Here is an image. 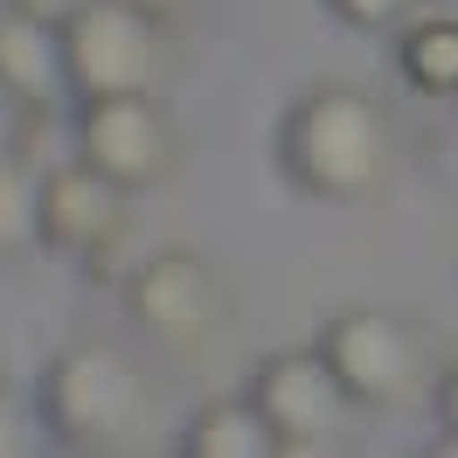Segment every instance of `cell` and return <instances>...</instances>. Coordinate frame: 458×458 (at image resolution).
Masks as SVG:
<instances>
[{"label": "cell", "instance_id": "1", "mask_svg": "<svg viewBox=\"0 0 458 458\" xmlns=\"http://www.w3.org/2000/svg\"><path fill=\"white\" fill-rule=\"evenodd\" d=\"M278 167L319 201H369L396 167L389 112L354 84H313L278 125Z\"/></svg>", "mask_w": 458, "mask_h": 458}, {"label": "cell", "instance_id": "2", "mask_svg": "<svg viewBox=\"0 0 458 458\" xmlns=\"http://www.w3.org/2000/svg\"><path fill=\"white\" fill-rule=\"evenodd\" d=\"M146 375L118 354V347H70L63 361H49L35 410L56 445L70 452H112L146 424Z\"/></svg>", "mask_w": 458, "mask_h": 458}, {"label": "cell", "instance_id": "3", "mask_svg": "<svg viewBox=\"0 0 458 458\" xmlns=\"http://www.w3.org/2000/svg\"><path fill=\"white\" fill-rule=\"evenodd\" d=\"M63 56L77 98H118V90H153L160 77V14L132 0H84L63 21Z\"/></svg>", "mask_w": 458, "mask_h": 458}, {"label": "cell", "instance_id": "4", "mask_svg": "<svg viewBox=\"0 0 458 458\" xmlns=\"http://www.w3.org/2000/svg\"><path fill=\"white\" fill-rule=\"evenodd\" d=\"M77 153L105 167L125 188H146L174 167V125L153 105V90H118V98H77Z\"/></svg>", "mask_w": 458, "mask_h": 458}, {"label": "cell", "instance_id": "5", "mask_svg": "<svg viewBox=\"0 0 458 458\" xmlns=\"http://www.w3.org/2000/svg\"><path fill=\"white\" fill-rule=\"evenodd\" d=\"M250 403H258L271 430H278V445L285 452H327L347 424V389L341 375L327 369V354H271L258 375H250Z\"/></svg>", "mask_w": 458, "mask_h": 458}, {"label": "cell", "instance_id": "6", "mask_svg": "<svg viewBox=\"0 0 458 458\" xmlns=\"http://www.w3.org/2000/svg\"><path fill=\"white\" fill-rule=\"evenodd\" d=\"M132 223V188L112 181L105 167H90L84 153L42 174V243L63 258H105Z\"/></svg>", "mask_w": 458, "mask_h": 458}, {"label": "cell", "instance_id": "7", "mask_svg": "<svg viewBox=\"0 0 458 458\" xmlns=\"http://www.w3.org/2000/svg\"><path fill=\"white\" fill-rule=\"evenodd\" d=\"M319 354L354 403H396L417 382V334L396 313H375V306L341 313L319 334Z\"/></svg>", "mask_w": 458, "mask_h": 458}, {"label": "cell", "instance_id": "8", "mask_svg": "<svg viewBox=\"0 0 458 458\" xmlns=\"http://www.w3.org/2000/svg\"><path fill=\"white\" fill-rule=\"evenodd\" d=\"M125 306L146 334H167V341H195L223 319V278L195 258V250H160L132 271Z\"/></svg>", "mask_w": 458, "mask_h": 458}, {"label": "cell", "instance_id": "9", "mask_svg": "<svg viewBox=\"0 0 458 458\" xmlns=\"http://www.w3.org/2000/svg\"><path fill=\"white\" fill-rule=\"evenodd\" d=\"M0 84L21 90L35 112L70 84V56H63V29L35 21V14H14L0 7Z\"/></svg>", "mask_w": 458, "mask_h": 458}, {"label": "cell", "instance_id": "10", "mask_svg": "<svg viewBox=\"0 0 458 458\" xmlns=\"http://www.w3.org/2000/svg\"><path fill=\"white\" fill-rule=\"evenodd\" d=\"M181 452L188 458H278L285 445H278L271 417L250 396H229V403H208L195 424H188Z\"/></svg>", "mask_w": 458, "mask_h": 458}, {"label": "cell", "instance_id": "11", "mask_svg": "<svg viewBox=\"0 0 458 458\" xmlns=\"http://www.w3.org/2000/svg\"><path fill=\"white\" fill-rule=\"evenodd\" d=\"M403 77L424 90V98H458V21L452 14H430V21H410L396 42Z\"/></svg>", "mask_w": 458, "mask_h": 458}, {"label": "cell", "instance_id": "12", "mask_svg": "<svg viewBox=\"0 0 458 458\" xmlns=\"http://www.w3.org/2000/svg\"><path fill=\"white\" fill-rule=\"evenodd\" d=\"M42 243V174H29L21 153L0 160V264Z\"/></svg>", "mask_w": 458, "mask_h": 458}, {"label": "cell", "instance_id": "13", "mask_svg": "<svg viewBox=\"0 0 458 458\" xmlns=\"http://www.w3.org/2000/svg\"><path fill=\"white\" fill-rule=\"evenodd\" d=\"M29 118H35V105L21 98V90H7V84H0V160L29 146Z\"/></svg>", "mask_w": 458, "mask_h": 458}, {"label": "cell", "instance_id": "14", "mask_svg": "<svg viewBox=\"0 0 458 458\" xmlns=\"http://www.w3.org/2000/svg\"><path fill=\"white\" fill-rule=\"evenodd\" d=\"M327 7L341 14L347 29H389V21L403 14V0H327Z\"/></svg>", "mask_w": 458, "mask_h": 458}, {"label": "cell", "instance_id": "15", "mask_svg": "<svg viewBox=\"0 0 458 458\" xmlns=\"http://www.w3.org/2000/svg\"><path fill=\"white\" fill-rule=\"evenodd\" d=\"M7 7H14V14H35V21H49V29H63L84 0H7Z\"/></svg>", "mask_w": 458, "mask_h": 458}, {"label": "cell", "instance_id": "16", "mask_svg": "<svg viewBox=\"0 0 458 458\" xmlns=\"http://www.w3.org/2000/svg\"><path fill=\"white\" fill-rule=\"evenodd\" d=\"M437 417H445V430H458V369L437 382Z\"/></svg>", "mask_w": 458, "mask_h": 458}, {"label": "cell", "instance_id": "17", "mask_svg": "<svg viewBox=\"0 0 458 458\" xmlns=\"http://www.w3.org/2000/svg\"><path fill=\"white\" fill-rule=\"evenodd\" d=\"M21 437H14V424H7V403H0V452H14Z\"/></svg>", "mask_w": 458, "mask_h": 458}, {"label": "cell", "instance_id": "18", "mask_svg": "<svg viewBox=\"0 0 458 458\" xmlns=\"http://www.w3.org/2000/svg\"><path fill=\"white\" fill-rule=\"evenodd\" d=\"M132 7H146V14H160V21H167V14L181 7V0H132Z\"/></svg>", "mask_w": 458, "mask_h": 458}]
</instances>
